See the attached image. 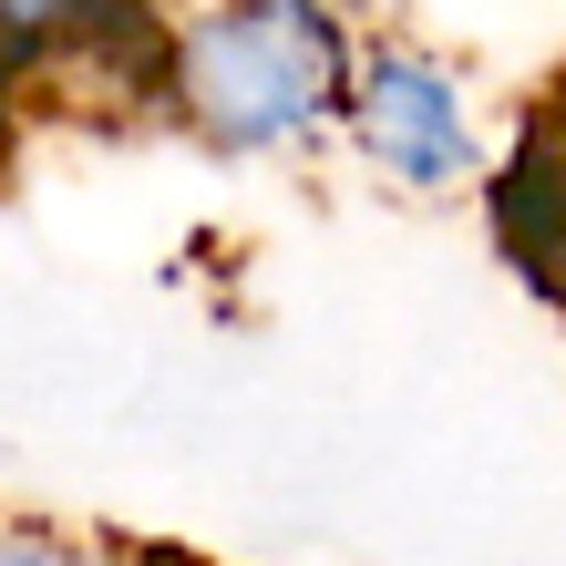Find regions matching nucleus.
I'll list each match as a JSON object with an SVG mask.
<instances>
[{
    "mask_svg": "<svg viewBox=\"0 0 566 566\" xmlns=\"http://www.w3.org/2000/svg\"><path fill=\"white\" fill-rule=\"evenodd\" d=\"M360 21L340 0H186L165 31V114L207 155L289 165L340 145Z\"/></svg>",
    "mask_w": 566,
    "mask_h": 566,
    "instance_id": "1",
    "label": "nucleus"
},
{
    "mask_svg": "<svg viewBox=\"0 0 566 566\" xmlns=\"http://www.w3.org/2000/svg\"><path fill=\"white\" fill-rule=\"evenodd\" d=\"M340 145L371 165L391 196H474L494 176V135H484V93L453 52L412 42V31H360V62H350V114H340Z\"/></svg>",
    "mask_w": 566,
    "mask_h": 566,
    "instance_id": "2",
    "label": "nucleus"
},
{
    "mask_svg": "<svg viewBox=\"0 0 566 566\" xmlns=\"http://www.w3.org/2000/svg\"><path fill=\"white\" fill-rule=\"evenodd\" d=\"M505 238L546 279V298H566V135H525L505 176Z\"/></svg>",
    "mask_w": 566,
    "mask_h": 566,
    "instance_id": "3",
    "label": "nucleus"
},
{
    "mask_svg": "<svg viewBox=\"0 0 566 566\" xmlns=\"http://www.w3.org/2000/svg\"><path fill=\"white\" fill-rule=\"evenodd\" d=\"M0 566H176V556H135L83 525H42V515H0Z\"/></svg>",
    "mask_w": 566,
    "mask_h": 566,
    "instance_id": "4",
    "label": "nucleus"
}]
</instances>
